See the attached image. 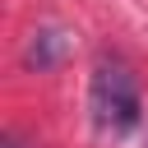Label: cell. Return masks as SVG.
<instances>
[{
	"mask_svg": "<svg viewBox=\"0 0 148 148\" xmlns=\"http://www.w3.org/2000/svg\"><path fill=\"white\" fill-rule=\"evenodd\" d=\"M69 46H74V37H69L65 28L42 23V28L28 37V46H23V65H28V69H37V74H46V69H56V65L69 56Z\"/></svg>",
	"mask_w": 148,
	"mask_h": 148,
	"instance_id": "2",
	"label": "cell"
},
{
	"mask_svg": "<svg viewBox=\"0 0 148 148\" xmlns=\"http://www.w3.org/2000/svg\"><path fill=\"white\" fill-rule=\"evenodd\" d=\"M88 111L92 125L102 134H134L143 120V97H139V79L120 56H97L92 65V83H88Z\"/></svg>",
	"mask_w": 148,
	"mask_h": 148,
	"instance_id": "1",
	"label": "cell"
}]
</instances>
